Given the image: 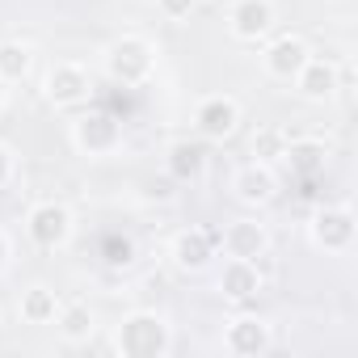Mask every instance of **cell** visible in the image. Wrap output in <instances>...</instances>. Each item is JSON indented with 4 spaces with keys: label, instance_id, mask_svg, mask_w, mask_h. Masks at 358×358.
I'll list each match as a JSON object with an SVG mask.
<instances>
[{
    "label": "cell",
    "instance_id": "1",
    "mask_svg": "<svg viewBox=\"0 0 358 358\" xmlns=\"http://www.w3.org/2000/svg\"><path fill=\"white\" fill-rule=\"evenodd\" d=\"M173 316L160 308H131L118 324H114V354L122 358H169L173 354Z\"/></svg>",
    "mask_w": 358,
    "mask_h": 358
},
{
    "label": "cell",
    "instance_id": "2",
    "mask_svg": "<svg viewBox=\"0 0 358 358\" xmlns=\"http://www.w3.org/2000/svg\"><path fill=\"white\" fill-rule=\"evenodd\" d=\"M156 68H160V47L148 34L131 30V34H118V38H110L101 47V72L118 89H143V85H152Z\"/></svg>",
    "mask_w": 358,
    "mask_h": 358
},
{
    "label": "cell",
    "instance_id": "3",
    "mask_svg": "<svg viewBox=\"0 0 358 358\" xmlns=\"http://www.w3.org/2000/svg\"><path fill=\"white\" fill-rule=\"evenodd\" d=\"M68 143H72V152L85 156V160H114V156L127 148V127H122L118 114L85 106V110H76L72 122H68Z\"/></svg>",
    "mask_w": 358,
    "mask_h": 358
},
{
    "label": "cell",
    "instance_id": "4",
    "mask_svg": "<svg viewBox=\"0 0 358 358\" xmlns=\"http://www.w3.org/2000/svg\"><path fill=\"white\" fill-rule=\"evenodd\" d=\"M38 93H43V101L55 114H76V110H85L93 101L97 80H93V68L89 64H80V59H55V64L43 68Z\"/></svg>",
    "mask_w": 358,
    "mask_h": 358
},
{
    "label": "cell",
    "instance_id": "5",
    "mask_svg": "<svg viewBox=\"0 0 358 358\" xmlns=\"http://www.w3.org/2000/svg\"><path fill=\"white\" fill-rule=\"evenodd\" d=\"M22 232H26L30 249H38V253H64L76 241V211L64 199H38V203L26 207Z\"/></svg>",
    "mask_w": 358,
    "mask_h": 358
},
{
    "label": "cell",
    "instance_id": "6",
    "mask_svg": "<svg viewBox=\"0 0 358 358\" xmlns=\"http://www.w3.org/2000/svg\"><path fill=\"white\" fill-rule=\"evenodd\" d=\"M308 241H312L316 253H329V257L350 253L354 241H358V215H354V207H345V203H320L308 215Z\"/></svg>",
    "mask_w": 358,
    "mask_h": 358
},
{
    "label": "cell",
    "instance_id": "7",
    "mask_svg": "<svg viewBox=\"0 0 358 358\" xmlns=\"http://www.w3.org/2000/svg\"><path fill=\"white\" fill-rule=\"evenodd\" d=\"M245 122V106L232 97V93H207L194 101V135L203 143H228L236 139Z\"/></svg>",
    "mask_w": 358,
    "mask_h": 358
},
{
    "label": "cell",
    "instance_id": "8",
    "mask_svg": "<svg viewBox=\"0 0 358 358\" xmlns=\"http://www.w3.org/2000/svg\"><path fill=\"white\" fill-rule=\"evenodd\" d=\"M224 30L232 43L262 47L278 30V5L274 0H232L228 13H224Z\"/></svg>",
    "mask_w": 358,
    "mask_h": 358
},
{
    "label": "cell",
    "instance_id": "9",
    "mask_svg": "<svg viewBox=\"0 0 358 358\" xmlns=\"http://www.w3.org/2000/svg\"><path fill=\"white\" fill-rule=\"evenodd\" d=\"M220 257V232L203 228V224H190L182 232H173L169 241V266L177 274H207Z\"/></svg>",
    "mask_w": 358,
    "mask_h": 358
},
{
    "label": "cell",
    "instance_id": "10",
    "mask_svg": "<svg viewBox=\"0 0 358 358\" xmlns=\"http://www.w3.org/2000/svg\"><path fill=\"white\" fill-rule=\"evenodd\" d=\"M220 341L232 358H266L274 350V324L257 312H236L224 320Z\"/></svg>",
    "mask_w": 358,
    "mask_h": 358
},
{
    "label": "cell",
    "instance_id": "11",
    "mask_svg": "<svg viewBox=\"0 0 358 358\" xmlns=\"http://www.w3.org/2000/svg\"><path fill=\"white\" fill-rule=\"evenodd\" d=\"M308 55H312V43L303 38V34H295V30H287V34H270L266 43H262V55H257V64H262V72L270 76V80H278V85H291L295 80V72L308 64Z\"/></svg>",
    "mask_w": 358,
    "mask_h": 358
},
{
    "label": "cell",
    "instance_id": "12",
    "mask_svg": "<svg viewBox=\"0 0 358 358\" xmlns=\"http://www.w3.org/2000/svg\"><path fill=\"white\" fill-rule=\"evenodd\" d=\"M270 249H274V236L257 215H241V220H228V228H220V253L224 257L262 262Z\"/></svg>",
    "mask_w": 358,
    "mask_h": 358
},
{
    "label": "cell",
    "instance_id": "13",
    "mask_svg": "<svg viewBox=\"0 0 358 358\" xmlns=\"http://www.w3.org/2000/svg\"><path fill=\"white\" fill-rule=\"evenodd\" d=\"M295 93H299V101H308V106H329L337 93H341V64L337 59H329V55H308V64L295 72Z\"/></svg>",
    "mask_w": 358,
    "mask_h": 358
},
{
    "label": "cell",
    "instance_id": "14",
    "mask_svg": "<svg viewBox=\"0 0 358 358\" xmlns=\"http://www.w3.org/2000/svg\"><path fill=\"white\" fill-rule=\"evenodd\" d=\"M278 164L291 177H299V182H316V177H324V169L333 164V143L320 139V135H291Z\"/></svg>",
    "mask_w": 358,
    "mask_h": 358
},
{
    "label": "cell",
    "instance_id": "15",
    "mask_svg": "<svg viewBox=\"0 0 358 358\" xmlns=\"http://www.w3.org/2000/svg\"><path fill=\"white\" fill-rule=\"evenodd\" d=\"M232 199L249 211H262L278 199V169L274 164H262V160H249L232 173Z\"/></svg>",
    "mask_w": 358,
    "mask_h": 358
},
{
    "label": "cell",
    "instance_id": "16",
    "mask_svg": "<svg viewBox=\"0 0 358 358\" xmlns=\"http://www.w3.org/2000/svg\"><path fill=\"white\" fill-rule=\"evenodd\" d=\"M215 291H220V299L245 308V303H253V299L266 291V274H262L257 262L224 257V266H220V274H215Z\"/></svg>",
    "mask_w": 358,
    "mask_h": 358
},
{
    "label": "cell",
    "instance_id": "17",
    "mask_svg": "<svg viewBox=\"0 0 358 358\" xmlns=\"http://www.w3.org/2000/svg\"><path fill=\"white\" fill-rule=\"evenodd\" d=\"M207 164H211V156H207L203 139L182 135V139H169L164 143V173L173 177L177 186H199L203 177H207Z\"/></svg>",
    "mask_w": 358,
    "mask_h": 358
},
{
    "label": "cell",
    "instance_id": "18",
    "mask_svg": "<svg viewBox=\"0 0 358 358\" xmlns=\"http://www.w3.org/2000/svg\"><path fill=\"white\" fill-rule=\"evenodd\" d=\"M51 324L64 345H89L97 337V308L89 299H64Z\"/></svg>",
    "mask_w": 358,
    "mask_h": 358
},
{
    "label": "cell",
    "instance_id": "19",
    "mask_svg": "<svg viewBox=\"0 0 358 358\" xmlns=\"http://www.w3.org/2000/svg\"><path fill=\"white\" fill-rule=\"evenodd\" d=\"M59 303H64V295L51 282H26L22 295H17V320L30 324V329H47L55 320Z\"/></svg>",
    "mask_w": 358,
    "mask_h": 358
},
{
    "label": "cell",
    "instance_id": "20",
    "mask_svg": "<svg viewBox=\"0 0 358 358\" xmlns=\"http://www.w3.org/2000/svg\"><path fill=\"white\" fill-rule=\"evenodd\" d=\"M34 64H38V55H34L30 43H22V38H0V85H5V89L30 80Z\"/></svg>",
    "mask_w": 358,
    "mask_h": 358
},
{
    "label": "cell",
    "instance_id": "21",
    "mask_svg": "<svg viewBox=\"0 0 358 358\" xmlns=\"http://www.w3.org/2000/svg\"><path fill=\"white\" fill-rule=\"evenodd\" d=\"M287 131L282 127H274V122H266V127H257L253 135H249V156L253 160H262V164H274L278 169V160H282V152H287Z\"/></svg>",
    "mask_w": 358,
    "mask_h": 358
},
{
    "label": "cell",
    "instance_id": "22",
    "mask_svg": "<svg viewBox=\"0 0 358 358\" xmlns=\"http://www.w3.org/2000/svg\"><path fill=\"white\" fill-rule=\"evenodd\" d=\"M199 5H203V0H156V13L164 22H173V26H186L199 13Z\"/></svg>",
    "mask_w": 358,
    "mask_h": 358
},
{
    "label": "cell",
    "instance_id": "23",
    "mask_svg": "<svg viewBox=\"0 0 358 358\" xmlns=\"http://www.w3.org/2000/svg\"><path fill=\"white\" fill-rule=\"evenodd\" d=\"M17 182V148L0 139V190H9Z\"/></svg>",
    "mask_w": 358,
    "mask_h": 358
},
{
    "label": "cell",
    "instance_id": "24",
    "mask_svg": "<svg viewBox=\"0 0 358 358\" xmlns=\"http://www.w3.org/2000/svg\"><path fill=\"white\" fill-rule=\"evenodd\" d=\"M9 266H13V236L0 228V278L9 274Z\"/></svg>",
    "mask_w": 358,
    "mask_h": 358
},
{
    "label": "cell",
    "instance_id": "25",
    "mask_svg": "<svg viewBox=\"0 0 358 358\" xmlns=\"http://www.w3.org/2000/svg\"><path fill=\"white\" fill-rule=\"evenodd\" d=\"M0 110H5V85H0Z\"/></svg>",
    "mask_w": 358,
    "mask_h": 358
},
{
    "label": "cell",
    "instance_id": "26",
    "mask_svg": "<svg viewBox=\"0 0 358 358\" xmlns=\"http://www.w3.org/2000/svg\"><path fill=\"white\" fill-rule=\"evenodd\" d=\"M0 324H5V312H0Z\"/></svg>",
    "mask_w": 358,
    "mask_h": 358
}]
</instances>
